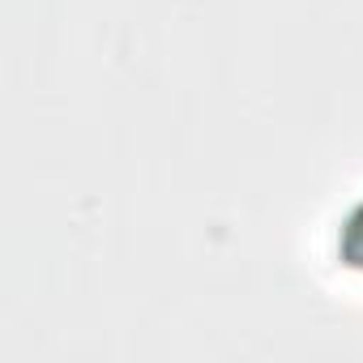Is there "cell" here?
<instances>
[{
  "instance_id": "obj_1",
  "label": "cell",
  "mask_w": 363,
  "mask_h": 363,
  "mask_svg": "<svg viewBox=\"0 0 363 363\" xmlns=\"http://www.w3.org/2000/svg\"><path fill=\"white\" fill-rule=\"evenodd\" d=\"M333 252H337V261L346 269L363 274V197L342 214V223L333 231Z\"/></svg>"
}]
</instances>
